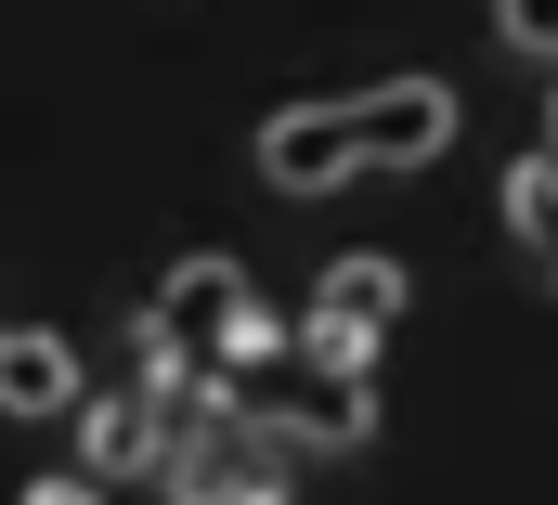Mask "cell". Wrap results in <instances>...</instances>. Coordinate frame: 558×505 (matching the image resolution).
Instances as JSON below:
<instances>
[{
	"instance_id": "cell-4",
	"label": "cell",
	"mask_w": 558,
	"mask_h": 505,
	"mask_svg": "<svg viewBox=\"0 0 558 505\" xmlns=\"http://www.w3.org/2000/svg\"><path fill=\"white\" fill-rule=\"evenodd\" d=\"M351 118H364V169H428L454 143V91L441 78H377V91H351Z\"/></svg>"
},
{
	"instance_id": "cell-3",
	"label": "cell",
	"mask_w": 558,
	"mask_h": 505,
	"mask_svg": "<svg viewBox=\"0 0 558 505\" xmlns=\"http://www.w3.org/2000/svg\"><path fill=\"white\" fill-rule=\"evenodd\" d=\"M260 182L274 195H338V182H364V118H351V91L338 104H286L260 130Z\"/></svg>"
},
{
	"instance_id": "cell-2",
	"label": "cell",
	"mask_w": 558,
	"mask_h": 505,
	"mask_svg": "<svg viewBox=\"0 0 558 505\" xmlns=\"http://www.w3.org/2000/svg\"><path fill=\"white\" fill-rule=\"evenodd\" d=\"M169 441H182V389H92L78 402V480H169Z\"/></svg>"
},
{
	"instance_id": "cell-9",
	"label": "cell",
	"mask_w": 558,
	"mask_h": 505,
	"mask_svg": "<svg viewBox=\"0 0 558 505\" xmlns=\"http://www.w3.org/2000/svg\"><path fill=\"white\" fill-rule=\"evenodd\" d=\"M533 156H546V169H558V104H546V143H533Z\"/></svg>"
},
{
	"instance_id": "cell-8",
	"label": "cell",
	"mask_w": 558,
	"mask_h": 505,
	"mask_svg": "<svg viewBox=\"0 0 558 505\" xmlns=\"http://www.w3.org/2000/svg\"><path fill=\"white\" fill-rule=\"evenodd\" d=\"M13 505H105V480H78V467H65V480H26Z\"/></svg>"
},
{
	"instance_id": "cell-1",
	"label": "cell",
	"mask_w": 558,
	"mask_h": 505,
	"mask_svg": "<svg viewBox=\"0 0 558 505\" xmlns=\"http://www.w3.org/2000/svg\"><path fill=\"white\" fill-rule=\"evenodd\" d=\"M403 324V259H338L299 311V364L312 377H364L377 389V337Z\"/></svg>"
},
{
	"instance_id": "cell-7",
	"label": "cell",
	"mask_w": 558,
	"mask_h": 505,
	"mask_svg": "<svg viewBox=\"0 0 558 505\" xmlns=\"http://www.w3.org/2000/svg\"><path fill=\"white\" fill-rule=\"evenodd\" d=\"M494 26H507V52H546L558 65V0H494Z\"/></svg>"
},
{
	"instance_id": "cell-5",
	"label": "cell",
	"mask_w": 558,
	"mask_h": 505,
	"mask_svg": "<svg viewBox=\"0 0 558 505\" xmlns=\"http://www.w3.org/2000/svg\"><path fill=\"white\" fill-rule=\"evenodd\" d=\"M78 402H92V377H78V350H65L52 324H13V337H0V415H13V428H52V415L78 428Z\"/></svg>"
},
{
	"instance_id": "cell-6",
	"label": "cell",
	"mask_w": 558,
	"mask_h": 505,
	"mask_svg": "<svg viewBox=\"0 0 558 505\" xmlns=\"http://www.w3.org/2000/svg\"><path fill=\"white\" fill-rule=\"evenodd\" d=\"M507 234H520V259L558 285V169H546V156H520V169H507Z\"/></svg>"
}]
</instances>
